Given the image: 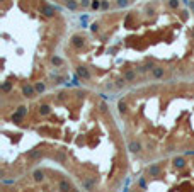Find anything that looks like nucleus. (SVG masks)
<instances>
[{
    "label": "nucleus",
    "instance_id": "obj_1",
    "mask_svg": "<svg viewBox=\"0 0 194 192\" xmlns=\"http://www.w3.org/2000/svg\"><path fill=\"white\" fill-rule=\"evenodd\" d=\"M158 172H160V168L157 167V165H153V167H150V168H148L150 175H158Z\"/></svg>",
    "mask_w": 194,
    "mask_h": 192
},
{
    "label": "nucleus",
    "instance_id": "obj_3",
    "mask_svg": "<svg viewBox=\"0 0 194 192\" xmlns=\"http://www.w3.org/2000/svg\"><path fill=\"white\" fill-rule=\"evenodd\" d=\"M153 75L157 77V78H160V77L164 75V70H162V68H157V70H153Z\"/></svg>",
    "mask_w": 194,
    "mask_h": 192
},
{
    "label": "nucleus",
    "instance_id": "obj_2",
    "mask_svg": "<svg viewBox=\"0 0 194 192\" xmlns=\"http://www.w3.org/2000/svg\"><path fill=\"white\" fill-rule=\"evenodd\" d=\"M78 75L84 77V78H89V72H87L85 68H78Z\"/></svg>",
    "mask_w": 194,
    "mask_h": 192
},
{
    "label": "nucleus",
    "instance_id": "obj_6",
    "mask_svg": "<svg viewBox=\"0 0 194 192\" xmlns=\"http://www.w3.org/2000/svg\"><path fill=\"white\" fill-rule=\"evenodd\" d=\"M34 179L36 180H41L43 179V172H34Z\"/></svg>",
    "mask_w": 194,
    "mask_h": 192
},
{
    "label": "nucleus",
    "instance_id": "obj_7",
    "mask_svg": "<svg viewBox=\"0 0 194 192\" xmlns=\"http://www.w3.org/2000/svg\"><path fill=\"white\" fill-rule=\"evenodd\" d=\"M24 94H26V95H33V89H31V87H26V89H24Z\"/></svg>",
    "mask_w": 194,
    "mask_h": 192
},
{
    "label": "nucleus",
    "instance_id": "obj_10",
    "mask_svg": "<svg viewBox=\"0 0 194 192\" xmlns=\"http://www.w3.org/2000/svg\"><path fill=\"white\" fill-rule=\"evenodd\" d=\"M36 90H38V92H43V90H44V85H38V87H36Z\"/></svg>",
    "mask_w": 194,
    "mask_h": 192
},
{
    "label": "nucleus",
    "instance_id": "obj_4",
    "mask_svg": "<svg viewBox=\"0 0 194 192\" xmlns=\"http://www.w3.org/2000/svg\"><path fill=\"white\" fill-rule=\"evenodd\" d=\"M130 148H131L133 151H138V150H140V145H138V143H131V145H130Z\"/></svg>",
    "mask_w": 194,
    "mask_h": 192
},
{
    "label": "nucleus",
    "instance_id": "obj_5",
    "mask_svg": "<svg viewBox=\"0 0 194 192\" xmlns=\"http://www.w3.org/2000/svg\"><path fill=\"white\" fill-rule=\"evenodd\" d=\"M60 187H61L63 190H68V187H70V185H68V182H65V180H63L61 184H60Z\"/></svg>",
    "mask_w": 194,
    "mask_h": 192
},
{
    "label": "nucleus",
    "instance_id": "obj_9",
    "mask_svg": "<svg viewBox=\"0 0 194 192\" xmlns=\"http://www.w3.org/2000/svg\"><path fill=\"white\" fill-rule=\"evenodd\" d=\"M41 112H43V114H48V112H50V107H48V106H43V107H41Z\"/></svg>",
    "mask_w": 194,
    "mask_h": 192
},
{
    "label": "nucleus",
    "instance_id": "obj_8",
    "mask_svg": "<svg viewBox=\"0 0 194 192\" xmlns=\"http://www.w3.org/2000/svg\"><path fill=\"white\" fill-rule=\"evenodd\" d=\"M126 78H128V80H133V78H135V73H133V72H128V73H126Z\"/></svg>",
    "mask_w": 194,
    "mask_h": 192
}]
</instances>
